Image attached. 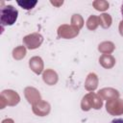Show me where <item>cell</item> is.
<instances>
[{"label": "cell", "mask_w": 123, "mask_h": 123, "mask_svg": "<svg viewBox=\"0 0 123 123\" xmlns=\"http://www.w3.org/2000/svg\"><path fill=\"white\" fill-rule=\"evenodd\" d=\"M17 16H18V11L12 5H8L1 8L0 23L2 27L12 26V24H14L17 19Z\"/></svg>", "instance_id": "1"}, {"label": "cell", "mask_w": 123, "mask_h": 123, "mask_svg": "<svg viewBox=\"0 0 123 123\" xmlns=\"http://www.w3.org/2000/svg\"><path fill=\"white\" fill-rule=\"evenodd\" d=\"M16 3L23 9L25 10H31L33 9L37 4V1H31V0H23V1H16Z\"/></svg>", "instance_id": "2"}, {"label": "cell", "mask_w": 123, "mask_h": 123, "mask_svg": "<svg viewBox=\"0 0 123 123\" xmlns=\"http://www.w3.org/2000/svg\"><path fill=\"white\" fill-rule=\"evenodd\" d=\"M111 123H123V119H121V118H115V119L111 120Z\"/></svg>", "instance_id": "3"}, {"label": "cell", "mask_w": 123, "mask_h": 123, "mask_svg": "<svg viewBox=\"0 0 123 123\" xmlns=\"http://www.w3.org/2000/svg\"><path fill=\"white\" fill-rule=\"evenodd\" d=\"M121 14H122V18H123V2H122V5H121Z\"/></svg>", "instance_id": "4"}]
</instances>
